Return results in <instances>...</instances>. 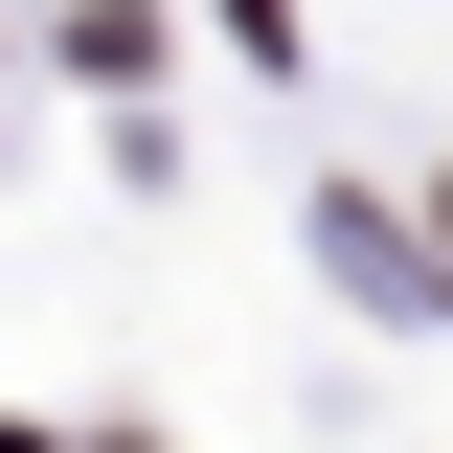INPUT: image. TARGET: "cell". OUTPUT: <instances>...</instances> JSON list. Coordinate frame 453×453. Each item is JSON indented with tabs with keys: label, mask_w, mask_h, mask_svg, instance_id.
<instances>
[{
	"label": "cell",
	"mask_w": 453,
	"mask_h": 453,
	"mask_svg": "<svg viewBox=\"0 0 453 453\" xmlns=\"http://www.w3.org/2000/svg\"><path fill=\"white\" fill-rule=\"evenodd\" d=\"M226 46H295V0H226Z\"/></svg>",
	"instance_id": "cell-1"
}]
</instances>
